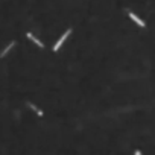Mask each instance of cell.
<instances>
[{
  "label": "cell",
  "instance_id": "obj_1",
  "mask_svg": "<svg viewBox=\"0 0 155 155\" xmlns=\"http://www.w3.org/2000/svg\"><path fill=\"white\" fill-rule=\"evenodd\" d=\"M70 33H72V29H67L64 33H63V35H61V38H59L58 40V41L55 43V46H53V52H58L59 49H61V46H63V43L65 41V40H67V37H69L70 35Z\"/></svg>",
  "mask_w": 155,
  "mask_h": 155
},
{
  "label": "cell",
  "instance_id": "obj_2",
  "mask_svg": "<svg viewBox=\"0 0 155 155\" xmlns=\"http://www.w3.org/2000/svg\"><path fill=\"white\" fill-rule=\"evenodd\" d=\"M128 15H129V18L132 20V22H136V23H137V24L140 26V28H145V26H146L143 20H140V18H138V17H137L136 14H134V12H131V11H129V12H128Z\"/></svg>",
  "mask_w": 155,
  "mask_h": 155
},
{
  "label": "cell",
  "instance_id": "obj_3",
  "mask_svg": "<svg viewBox=\"0 0 155 155\" xmlns=\"http://www.w3.org/2000/svg\"><path fill=\"white\" fill-rule=\"evenodd\" d=\"M14 46H15V41H11V43H9L8 46H6L2 52H0V58H5V56H6V55H8V53L11 52V49H12Z\"/></svg>",
  "mask_w": 155,
  "mask_h": 155
},
{
  "label": "cell",
  "instance_id": "obj_4",
  "mask_svg": "<svg viewBox=\"0 0 155 155\" xmlns=\"http://www.w3.org/2000/svg\"><path fill=\"white\" fill-rule=\"evenodd\" d=\"M26 37H28V38L31 40V41H33V43H35V44L38 46V47H41V49H43V47H44V46H43V43H41V41H40V40H38V38H37L35 35H33V33L28 32V33H26Z\"/></svg>",
  "mask_w": 155,
  "mask_h": 155
},
{
  "label": "cell",
  "instance_id": "obj_5",
  "mask_svg": "<svg viewBox=\"0 0 155 155\" xmlns=\"http://www.w3.org/2000/svg\"><path fill=\"white\" fill-rule=\"evenodd\" d=\"M28 106H31V110H33V111H35V113L38 114V116H40V117H41V116H43V111H41V110H40V108H38V106H37V105H33V104H31V102H29V104H28Z\"/></svg>",
  "mask_w": 155,
  "mask_h": 155
},
{
  "label": "cell",
  "instance_id": "obj_6",
  "mask_svg": "<svg viewBox=\"0 0 155 155\" xmlns=\"http://www.w3.org/2000/svg\"><path fill=\"white\" fill-rule=\"evenodd\" d=\"M134 155H141V152H140V151H136V152H134Z\"/></svg>",
  "mask_w": 155,
  "mask_h": 155
}]
</instances>
